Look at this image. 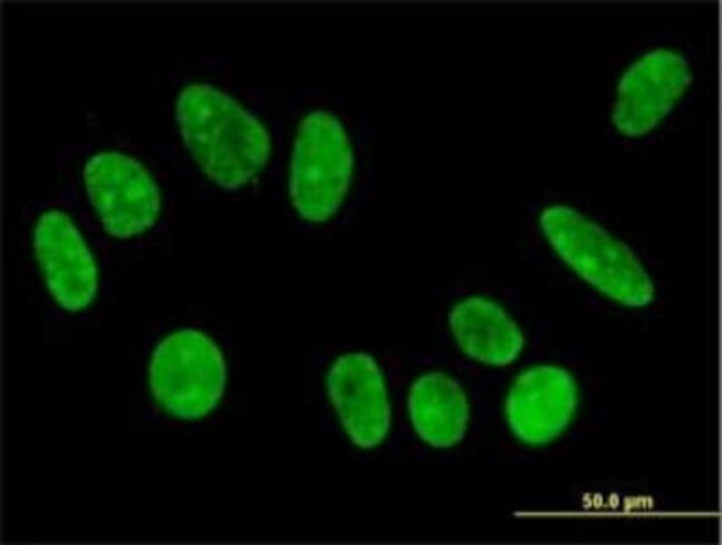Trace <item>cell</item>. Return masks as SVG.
<instances>
[{
  "label": "cell",
  "instance_id": "1",
  "mask_svg": "<svg viewBox=\"0 0 722 545\" xmlns=\"http://www.w3.org/2000/svg\"><path fill=\"white\" fill-rule=\"evenodd\" d=\"M183 141L204 173L219 186L237 189L267 163L265 128L224 92L203 83L187 85L177 101Z\"/></svg>",
  "mask_w": 722,
  "mask_h": 545
},
{
  "label": "cell",
  "instance_id": "2",
  "mask_svg": "<svg viewBox=\"0 0 722 545\" xmlns=\"http://www.w3.org/2000/svg\"><path fill=\"white\" fill-rule=\"evenodd\" d=\"M540 225L556 254L608 297L640 307L654 297V286L635 254L602 226L565 205L543 210Z\"/></svg>",
  "mask_w": 722,
  "mask_h": 545
},
{
  "label": "cell",
  "instance_id": "3",
  "mask_svg": "<svg viewBox=\"0 0 722 545\" xmlns=\"http://www.w3.org/2000/svg\"><path fill=\"white\" fill-rule=\"evenodd\" d=\"M353 169L351 145L341 122L317 110L300 123L291 160L290 195L304 220L323 222L340 208Z\"/></svg>",
  "mask_w": 722,
  "mask_h": 545
},
{
  "label": "cell",
  "instance_id": "4",
  "mask_svg": "<svg viewBox=\"0 0 722 545\" xmlns=\"http://www.w3.org/2000/svg\"><path fill=\"white\" fill-rule=\"evenodd\" d=\"M227 372L221 351L202 332H174L156 347L149 381L157 402L170 414L194 420L219 402Z\"/></svg>",
  "mask_w": 722,
  "mask_h": 545
},
{
  "label": "cell",
  "instance_id": "5",
  "mask_svg": "<svg viewBox=\"0 0 722 545\" xmlns=\"http://www.w3.org/2000/svg\"><path fill=\"white\" fill-rule=\"evenodd\" d=\"M83 174L90 202L109 234L129 238L154 224L159 190L139 162L118 152L99 153Z\"/></svg>",
  "mask_w": 722,
  "mask_h": 545
},
{
  "label": "cell",
  "instance_id": "6",
  "mask_svg": "<svg viewBox=\"0 0 722 545\" xmlns=\"http://www.w3.org/2000/svg\"><path fill=\"white\" fill-rule=\"evenodd\" d=\"M691 82L686 61L659 49L633 63L622 77L612 109V121L626 135L651 131L681 98Z\"/></svg>",
  "mask_w": 722,
  "mask_h": 545
},
{
  "label": "cell",
  "instance_id": "7",
  "mask_svg": "<svg viewBox=\"0 0 722 545\" xmlns=\"http://www.w3.org/2000/svg\"><path fill=\"white\" fill-rule=\"evenodd\" d=\"M576 386L559 366L540 365L521 373L505 401V414L514 435L533 445L553 441L569 425L576 406Z\"/></svg>",
  "mask_w": 722,
  "mask_h": 545
},
{
  "label": "cell",
  "instance_id": "8",
  "mask_svg": "<svg viewBox=\"0 0 722 545\" xmlns=\"http://www.w3.org/2000/svg\"><path fill=\"white\" fill-rule=\"evenodd\" d=\"M328 391L352 442L370 448L390 427V405L384 380L374 360L364 353L340 356L329 371Z\"/></svg>",
  "mask_w": 722,
  "mask_h": 545
},
{
  "label": "cell",
  "instance_id": "9",
  "mask_svg": "<svg viewBox=\"0 0 722 545\" xmlns=\"http://www.w3.org/2000/svg\"><path fill=\"white\" fill-rule=\"evenodd\" d=\"M34 250L56 301L69 311L86 307L98 287L97 269L64 213L52 210L41 215L34 229Z\"/></svg>",
  "mask_w": 722,
  "mask_h": 545
},
{
  "label": "cell",
  "instance_id": "10",
  "mask_svg": "<svg viewBox=\"0 0 722 545\" xmlns=\"http://www.w3.org/2000/svg\"><path fill=\"white\" fill-rule=\"evenodd\" d=\"M449 323L455 341L470 357L489 365H507L523 347L515 322L497 303L473 296L459 302Z\"/></svg>",
  "mask_w": 722,
  "mask_h": 545
},
{
  "label": "cell",
  "instance_id": "11",
  "mask_svg": "<svg viewBox=\"0 0 722 545\" xmlns=\"http://www.w3.org/2000/svg\"><path fill=\"white\" fill-rule=\"evenodd\" d=\"M417 434L434 447H449L465 434L469 405L461 386L442 372L420 376L408 397Z\"/></svg>",
  "mask_w": 722,
  "mask_h": 545
}]
</instances>
